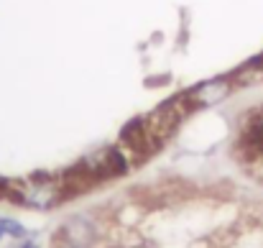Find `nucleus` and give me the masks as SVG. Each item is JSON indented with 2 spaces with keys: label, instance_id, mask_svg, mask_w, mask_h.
<instances>
[{
  "label": "nucleus",
  "instance_id": "f257e3e1",
  "mask_svg": "<svg viewBox=\"0 0 263 248\" xmlns=\"http://www.w3.org/2000/svg\"><path fill=\"white\" fill-rule=\"evenodd\" d=\"M69 197L67 184L62 179V171H33L23 179H15L10 205L36 210V212H49L62 207Z\"/></svg>",
  "mask_w": 263,
  "mask_h": 248
},
{
  "label": "nucleus",
  "instance_id": "f03ea898",
  "mask_svg": "<svg viewBox=\"0 0 263 248\" xmlns=\"http://www.w3.org/2000/svg\"><path fill=\"white\" fill-rule=\"evenodd\" d=\"M80 174L87 179L89 184H105V182H112V179H123L133 171V156L115 141V144H105L100 149H92L89 154H85L80 162H77Z\"/></svg>",
  "mask_w": 263,
  "mask_h": 248
},
{
  "label": "nucleus",
  "instance_id": "7ed1b4c3",
  "mask_svg": "<svg viewBox=\"0 0 263 248\" xmlns=\"http://www.w3.org/2000/svg\"><path fill=\"white\" fill-rule=\"evenodd\" d=\"M192 115L186 100H184V92H174L169 95L166 100H161L151 113H146V126H148V133L151 138L159 144V149L164 144H169L176 136V131L181 128V123Z\"/></svg>",
  "mask_w": 263,
  "mask_h": 248
},
{
  "label": "nucleus",
  "instance_id": "20e7f679",
  "mask_svg": "<svg viewBox=\"0 0 263 248\" xmlns=\"http://www.w3.org/2000/svg\"><path fill=\"white\" fill-rule=\"evenodd\" d=\"M107 231H110V220H102L100 215L92 212H74L62 220L54 236L77 248H100L105 238H110Z\"/></svg>",
  "mask_w": 263,
  "mask_h": 248
},
{
  "label": "nucleus",
  "instance_id": "39448f33",
  "mask_svg": "<svg viewBox=\"0 0 263 248\" xmlns=\"http://www.w3.org/2000/svg\"><path fill=\"white\" fill-rule=\"evenodd\" d=\"M184 92V100L189 105L192 113H202V110H212V108H220L222 102H228L238 90L230 80V75H217V77H210V80H202V82L192 84Z\"/></svg>",
  "mask_w": 263,
  "mask_h": 248
},
{
  "label": "nucleus",
  "instance_id": "423d86ee",
  "mask_svg": "<svg viewBox=\"0 0 263 248\" xmlns=\"http://www.w3.org/2000/svg\"><path fill=\"white\" fill-rule=\"evenodd\" d=\"M118 144L133 156L136 166L148 162L156 151H159V144L151 138L148 133V126H146V115H133L123 123L120 133H118Z\"/></svg>",
  "mask_w": 263,
  "mask_h": 248
},
{
  "label": "nucleus",
  "instance_id": "0eeeda50",
  "mask_svg": "<svg viewBox=\"0 0 263 248\" xmlns=\"http://www.w3.org/2000/svg\"><path fill=\"white\" fill-rule=\"evenodd\" d=\"M228 75H230V80L235 84V90H248V87L263 84V51L251 57L248 62H243L240 67H235Z\"/></svg>",
  "mask_w": 263,
  "mask_h": 248
},
{
  "label": "nucleus",
  "instance_id": "6e6552de",
  "mask_svg": "<svg viewBox=\"0 0 263 248\" xmlns=\"http://www.w3.org/2000/svg\"><path fill=\"white\" fill-rule=\"evenodd\" d=\"M0 228H3V233H5V238H13L15 243L18 241H23V238H28L33 231H28L18 218H10V215H0Z\"/></svg>",
  "mask_w": 263,
  "mask_h": 248
},
{
  "label": "nucleus",
  "instance_id": "1a4fd4ad",
  "mask_svg": "<svg viewBox=\"0 0 263 248\" xmlns=\"http://www.w3.org/2000/svg\"><path fill=\"white\" fill-rule=\"evenodd\" d=\"M13 187H15V179L0 174V202H10V197H13Z\"/></svg>",
  "mask_w": 263,
  "mask_h": 248
},
{
  "label": "nucleus",
  "instance_id": "9d476101",
  "mask_svg": "<svg viewBox=\"0 0 263 248\" xmlns=\"http://www.w3.org/2000/svg\"><path fill=\"white\" fill-rule=\"evenodd\" d=\"M15 248H41V243H39V233H31L28 238L18 241V246Z\"/></svg>",
  "mask_w": 263,
  "mask_h": 248
},
{
  "label": "nucleus",
  "instance_id": "9b49d317",
  "mask_svg": "<svg viewBox=\"0 0 263 248\" xmlns=\"http://www.w3.org/2000/svg\"><path fill=\"white\" fill-rule=\"evenodd\" d=\"M51 248H77V246H72V243H67V241H62V238H57V236H54Z\"/></svg>",
  "mask_w": 263,
  "mask_h": 248
},
{
  "label": "nucleus",
  "instance_id": "f8f14e48",
  "mask_svg": "<svg viewBox=\"0 0 263 248\" xmlns=\"http://www.w3.org/2000/svg\"><path fill=\"white\" fill-rule=\"evenodd\" d=\"M169 80H172V77H156V80H146V84H148V87H151V84H166Z\"/></svg>",
  "mask_w": 263,
  "mask_h": 248
}]
</instances>
